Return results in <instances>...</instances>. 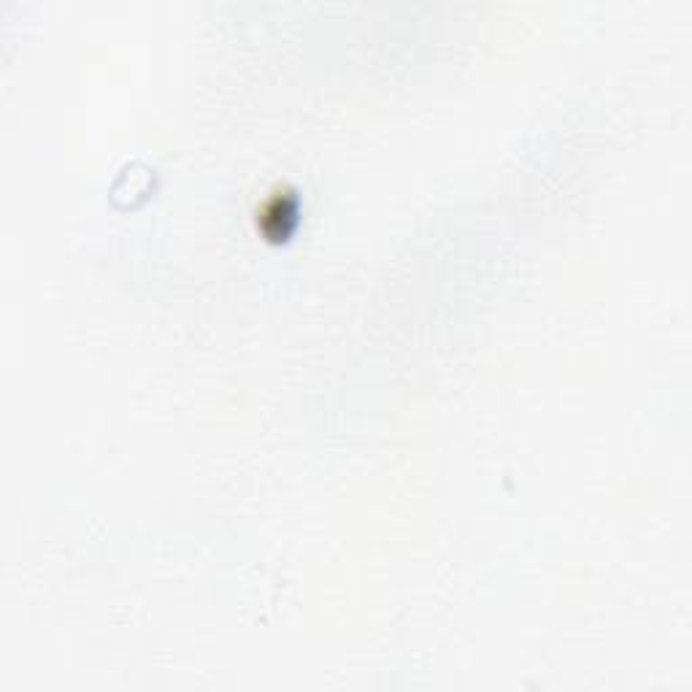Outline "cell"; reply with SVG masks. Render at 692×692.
I'll return each mask as SVG.
<instances>
[{"mask_svg": "<svg viewBox=\"0 0 692 692\" xmlns=\"http://www.w3.org/2000/svg\"><path fill=\"white\" fill-rule=\"evenodd\" d=\"M263 222L268 225V233L274 238H284L295 225H298V198L290 192H276L268 198V206L263 211Z\"/></svg>", "mask_w": 692, "mask_h": 692, "instance_id": "obj_1", "label": "cell"}]
</instances>
